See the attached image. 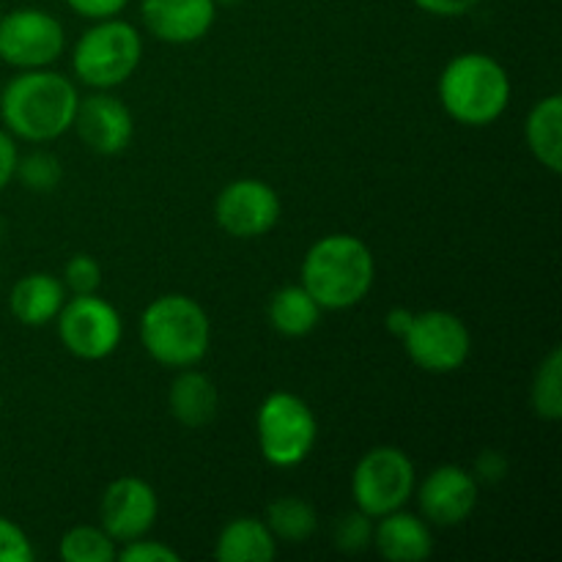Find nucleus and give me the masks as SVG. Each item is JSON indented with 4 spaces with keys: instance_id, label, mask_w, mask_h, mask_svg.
I'll return each instance as SVG.
<instances>
[{
    "instance_id": "1",
    "label": "nucleus",
    "mask_w": 562,
    "mask_h": 562,
    "mask_svg": "<svg viewBox=\"0 0 562 562\" xmlns=\"http://www.w3.org/2000/svg\"><path fill=\"white\" fill-rule=\"evenodd\" d=\"M80 104L77 86L60 71L25 69L0 91L5 132L27 143H49L71 130Z\"/></svg>"
},
{
    "instance_id": "2",
    "label": "nucleus",
    "mask_w": 562,
    "mask_h": 562,
    "mask_svg": "<svg viewBox=\"0 0 562 562\" xmlns=\"http://www.w3.org/2000/svg\"><path fill=\"white\" fill-rule=\"evenodd\" d=\"M376 261L360 236L327 234L307 247L300 267V283L322 311H349L373 289Z\"/></svg>"
},
{
    "instance_id": "3",
    "label": "nucleus",
    "mask_w": 562,
    "mask_h": 562,
    "mask_svg": "<svg viewBox=\"0 0 562 562\" xmlns=\"http://www.w3.org/2000/svg\"><path fill=\"white\" fill-rule=\"evenodd\" d=\"M439 104L461 126H488L510 104V77L488 53H461L445 64L437 82Z\"/></svg>"
},
{
    "instance_id": "4",
    "label": "nucleus",
    "mask_w": 562,
    "mask_h": 562,
    "mask_svg": "<svg viewBox=\"0 0 562 562\" xmlns=\"http://www.w3.org/2000/svg\"><path fill=\"white\" fill-rule=\"evenodd\" d=\"M140 344L165 368H192L209 355L212 318L187 294H162L140 313Z\"/></svg>"
},
{
    "instance_id": "5",
    "label": "nucleus",
    "mask_w": 562,
    "mask_h": 562,
    "mask_svg": "<svg viewBox=\"0 0 562 562\" xmlns=\"http://www.w3.org/2000/svg\"><path fill=\"white\" fill-rule=\"evenodd\" d=\"M143 58V36L121 16L99 20L77 38L71 69L82 86L110 91L130 80Z\"/></svg>"
},
{
    "instance_id": "6",
    "label": "nucleus",
    "mask_w": 562,
    "mask_h": 562,
    "mask_svg": "<svg viewBox=\"0 0 562 562\" xmlns=\"http://www.w3.org/2000/svg\"><path fill=\"white\" fill-rule=\"evenodd\" d=\"M316 439L318 420L305 398L289 390H278L261 401L256 412V442L269 467H300L313 453Z\"/></svg>"
},
{
    "instance_id": "7",
    "label": "nucleus",
    "mask_w": 562,
    "mask_h": 562,
    "mask_svg": "<svg viewBox=\"0 0 562 562\" xmlns=\"http://www.w3.org/2000/svg\"><path fill=\"white\" fill-rule=\"evenodd\" d=\"M417 472L409 456L395 445L371 448L351 472V497L355 508L371 519L406 508L415 497Z\"/></svg>"
},
{
    "instance_id": "8",
    "label": "nucleus",
    "mask_w": 562,
    "mask_h": 562,
    "mask_svg": "<svg viewBox=\"0 0 562 562\" xmlns=\"http://www.w3.org/2000/svg\"><path fill=\"white\" fill-rule=\"evenodd\" d=\"M58 338L71 357L86 362L108 360L124 338L121 313L97 294H71L55 316Z\"/></svg>"
},
{
    "instance_id": "9",
    "label": "nucleus",
    "mask_w": 562,
    "mask_h": 562,
    "mask_svg": "<svg viewBox=\"0 0 562 562\" xmlns=\"http://www.w3.org/2000/svg\"><path fill=\"white\" fill-rule=\"evenodd\" d=\"M401 344L409 360L426 373L459 371L472 355L470 327L450 311L415 313Z\"/></svg>"
},
{
    "instance_id": "10",
    "label": "nucleus",
    "mask_w": 562,
    "mask_h": 562,
    "mask_svg": "<svg viewBox=\"0 0 562 562\" xmlns=\"http://www.w3.org/2000/svg\"><path fill=\"white\" fill-rule=\"evenodd\" d=\"M66 47L64 25L44 9H11L0 16V60L14 69H47Z\"/></svg>"
},
{
    "instance_id": "11",
    "label": "nucleus",
    "mask_w": 562,
    "mask_h": 562,
    "mask_svg": "<svg viewBox=\"0 0 562 562\" xmlns=\"http://www.w3.org/2000/svg\"><path fill=\"white\" fill-rule=\"evenodd\" d=\"M280 195L261 179H236L220 190L214 201V220L234 239H258L278 225Z\"/></svg>"
},
{
    "instance_id": "12",
    "label": "nucleus",
    "mask_w": 562,
    "mask_h": 562,
    "mask_svg": "<svg viewBox=\"0 0 562 562\" xmlns=\"http://www.w3.org/2000/svg\"><path fill=\"white\" fill-rule=\"evenodd\" d=\"M159 516V499L151 483L137 475H121L99 499V527L115 543L135 541L151 532Z\"/></svg>"
},
{
    "instance_id": "13",
    "label": "nucleus",
    "mask_w": 562,
    "mask_h": 562,
    "mask_svg": "<svg viewBox=\"0 0 562 562\" xmlns=\"http://www.w3.org/2000/svg\"><path fill=\"white\" fill-rule=\"evenodd\" d=\"M415 492L423 519L434 527L464 525L477 508V481L464 467H437Z\"/></svg>"
},
{
    "instance_id": "14",
    "label": "nucleus",
    "mask_w": 562,
    "mask_h": 562,
    "mask_svg": "<svg viewBox=\"0 0 562 562\" xmlns=\"http://www.w3.org/2000/svg\"><path fill=\"white\" fill-rule=\"evenodd\" d=\"M71 130H77L88 151L99 154V157H115L132 143L135 119L119 97H113L110 91H97L80 99Z\"/></svg>"
},
{
    "instance_id": "15",
    "label": "nucleus",
    "mask_w": 562,
    "mask_h": 562,
    "mask_svg": "<svg viewBox=\"0 0 562 562\" xmlns=\"http://www.w3.org/2000/svg\"><path fill=\"white\" fill-rule=\"evenodd\" d=\"M140 20L165 44L201 42L217 20L214 0H143Z\"/></svg>"
},
{
    "instance_id": "16",
    "label": "nucleus",
    "mask_w": 562,
    "mask_h": 562,
    "mask_svg": "<svg viewBox=\"0 0 562 562\" xmlns=\"http://www.w3.org/2000/svg\"><path fill=\"white\" fill-rule=\"evenodd\" d=\"M371 547L390 562H423L434 552L431 525L423 516L398 508L373 519Z\"/></svg>"
},
{
    "instance_id": "17",
    "label": "nucleus",
    "mask_w": 562,
    "mask_h": 562,
    "mask_svg": "<svg viewBox=\"0 0 562 562\" xmlns=\"http://www.w3.org/2000/svg\"><path fill=\"white\" fill-rule=\"evenodd\" d=\"M66 302V289L53 272H31L14 283L9 311L22 327H47Z\"/></svg>"
},
{
    "instance_id": "18",
    "label": "nucleus",
    "mask_w": 562,
    "mask_h": 562,
    "mask_svg": "<svg viewBox=\"0 0 562 562\" xmlns=\"http://www.w3.org/2000/svg\"><path fill=\"white\" fill-rule=\"evenodd\" d=\"M168 409L184 428H203L217 417L220 395L212 379L203 371L181 368L168 390Z\"/></svg>"
},
{
    "instance_id": "19",
    "label": "nucleus",
    "mask_w": 562,
    "mask_h": 562,
    "mask_svg": "<svg viewBox=\"0 0 562 562\" xmlns=\"http://www.w3.org/2000/svg\"><path fill=\"white\" fill-rule=\"evenodd\" d=\"M214 558L220 562H269L278 558V538L267 521L239 516L220 530Z\"/></svg>"
},
{
    "instance_id": "20",
    "label": "nucleus",
    "mask_w": 562,
    "mask_h": 562,
    "mask_svg": "<svg viewBox=\"0 0 562 562\" xmlns=\"http://www.w3.org/2000/svg\"><path fill=\"white\" fill-rule=\"evenodd\" d=\"M525 140L532 157L549 173H562V97L549 93L538 99L525 121Z\"/></svg>"
},
{
    "instance_id": "21",
    "label": "nucleus",
    "mask_w": 562,
    "mask_h": 562,
    "mask_svg": "<svg viewBox=\"0 0 562 562\" xmlns=\"http://www.w3.org/2000/svg\"><path fill=\"white\" fill-rule=\"evenodd\" d=\"M322 313L324 311L318 307V302L307 294L302 283L283 285L280 291H274L267 307L269 324L283 338H305V335H311L322 322Z\"/></svg>"
},
{
    "instance_id": "22",
    "label": "nucleus",
    "mask_w": 562,
    "mask_h": 562,
    "mask_svg": "<svg viewBox=\"0 0 562 562\" xmlns=\"http://www.w3.org/2000/svg\"><path fill=\"white\" fill-rule=\"evenodd\" d=\"M267 527L278 541L305 543L318 530V514L307 499L302 497H280L269 503Z\"/></svg>"
},
{
    "instance_id": "23",
    "label": "nucleus",
    "mask_w": 562,
    "mask_h": 562,
    "mask_svg": "<svg viewBox=\"0 0 562 562\" xmlns=\"http://www.w3.org/2000/svg\"><path fill=\"white\" fill-rule=\"evenodd\" d=\"M530 404L536 417L558 423L562 417V351L552 349L538 366L530 387Z\"/></svg>"
},
{
    "instance_id": "24",
    "label": "nucleus",
    "mask_w": 562,
    "mask_h": 562,
    "mask_svg": "<svg viewBox=\"0 0 562 562\" xmlns=\"http://www.w3.org/2000/svg\"><path fill=\"white\" fill-rule=\"evenodd\" d=\"M58 554L64 562H113L119 543L99 525H77L64 532Z\"/></svg>"
},
{
    "instance_id": "25",
    "label": "nucleus",
    "mask_w": 562,
    "mask_h": 562,
    "mask_svg": "<svg viewBox=\"0 0 562 562\" xmlns=\"http://www.w3.org/2000/svg\"><path fill=\"white\" fill-rule=\"evenodd\" d=\"M16 179L31 192H53L64 179L60 159L49 151H31L16 159Z\"/></svg>"
},
{
    "instance_id": "26",
    "label": "nucleus",
    "mask_w": 562,
    "mask_h": 562,
    "mask_svg": "<svg viewBox=\"0 0 562 562\" xmlns=\"http://www.w3.org/2000/svg\"><path fill=\"white\" fill-rule=\"evenodd\" d=\"M333 541L335 549H340V552H362V549H368L373 543V519L357 508L351 510V514L340 516V519L335 521Z\"/></svg>"
},
{
    "instance_id": "27",
    "label": "nucleus",
    "mask_w": 562,
    "mask_h": 562,
    "mask_svg": "<svg viewBox=\"0 0 562 562\" xmlns=\"http://www.w3.org/2000/svg\"><path fill=\"white\" fill-rule=\"evenodd\" d=\"M60 283L71 294H97L102 289V263L88 252H77L66 261Z\"/></svg>"
},
{
    "instance_id": "28",
    "label": "nucleus",
    "mask_w": 562,
    "mask_h": 562,
    "mask_svg": "<svg viewBox=\"0 0 562 562\" xmlns=\"http://www.w3.org/2000/svg\"><path fill=\"white\" fill-rule=\"evenodd\" d=\"M115 560L121 562H181V554L176 549H170L168 543L154 541V538L143 536L135 541L121 543Z\"/></svg>"
},
{
    "instance_id": "29",
    "label": "nucleus",
    "mask_w": 562,
    "mask_h": 562,
    "mask_svg": "<svg viewBox=\"0 0 562 562\" xmlns=\"http://www.w3.org/2000/svg\"><path fill=\"white\" fill-rule=\"evenodd\" d=\"M36 558L27 532L11 519L0 516V562H31Z\"/></svg>"
},
{
    "instance_id": "30",
    "label": "nucleus",
    "mask_w": 562,
    "mask_h": 562,
    "mask_svg": "<svg viewBox=\"0 0 562 562\" xmlns=\"http://www.w3.org/2000/svg\"><path fill=\"white\" fill-rule=\"evenodd\" d=\"M510 464L508 459H505V453H499V450H483L481 456L475 459V470H472V475H475L477 483H503L505 475H508Z\"/></svg>"
},
{
    "instance_id": "31",
    "label": "nucleus",
    "mask_w": 562,
    "mask_h": 562,
    "mask_svg": "<svg viewBox=\"0 0 562 562\" xmlns=\"http://www.w3.org/2000/svg\"><path fill=\"white\" fill-rule=\"evenodd\" d=\"M75 14L86 16V20H110V16H119L121 11L130 5V0H66Z\"/></svg>"
},
{
    "instance_id": "32",
    "label": "nucleus",
    "mask_w": 562,
    "mask_h": 562,
    "mask_svg": "<svg viewBox=\"0 0 562 562\" xmlns=\"http://www.w3.org/2000/svg\"><path fill=\"white\" fill-rule=\"evenodd\" d=\"M412 3L420 11H426V14L445 16V20H448V16L470 14L472 9H477L481 0H412Z\"/></svg>"
},
{
    "instance_id": "33",
    "label": "nucleus",
    "mask_w": 562,
    "mask_h": 562,
    "mask_svg": "<svg viewBox=\"0 0 562 562\" xmlns=\"http://www.w3.org/2000/svg\"><path fill=\"white\" fill-rule=\"evenodd\" d=\"M16 159H20V151H16L14 135L0 130V190H5L11 184V179H14Z\"/></svg>"
},
{
    "instance_id": "34",
    "label": "nucleus",
    "mask_w": 562,
    "mask_h": 562,
    "mask_svg": "<svg viewBox=\"0 0 562 562\" xmlns=\"http://www.w3.org/2000/svg\"><path fill=\"white\" fill-rule=\"evenodd\" d=\"M412 318H415V311H409V307H393V311L384 316V327L401 340L406 335V329H409Z\"/></svg>"
},
{
    "instance_id": "35",
    "label": "nucleus",
    "mask_w": 562,
    "mask_h": 562,
    "mask_svg": "<svg viewBox=\"0 0 562 562\" xmlns=\"http://www.w3.org/2000/svg\"><path fill=\"white\" fill-rule=\"evenodd\" d=\"M214 3H217V5H239L241 0H214Z\"/></svg>"
},
{
    "instance_id": "36",
    "label": "nucleus",
    "mask_w": 562,
    "mask_h": 562,
    "mask_svg": "<svg viewBox=\"0 0 562 562\" xmlns=\"http://www.w3.org/2000/svg\"><path fill=\"white\" fill-rule=\"evenodd\" d=\"M0 236H3V223H0Z\"/></svg>"
}]
</instances>
